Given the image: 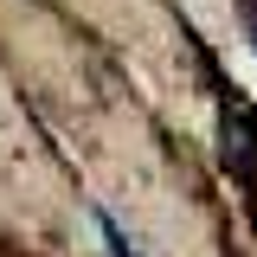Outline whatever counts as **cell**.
<instances>
[{"label": "cell", "mask_w": 257, "mask_h": 257, "mask_svg": "<svg viewBox=\"0 0 257 257\" xmlns=\"http://www.w3.org/2000/svg\"><path fill=\"white\" fill-rule=\"evenodd\" d=\"M219 155H225V174L244 193H257V109L244 96H231L219 116Z\"/></svg>", "instance_id": "6da1fadb"}, {"label": "cell", "mask_w": 257, "mask_h": 257, "mask_svg": "<svg viewBox=\"0 0 257 257\" xmlns=\"http://www.w3.org/2000/svg\"><path fill=\"white\" fill-rule=\"evenodd\" d=\"M96 225H103V244H109V257H142V251H135V244H128V231H122V225H116V219H109V212H103V219H96Z\"/></svg>", "instance_id": "7a4b0ae2"}, {"label": "cell", "mask_w": 257, "mask_h": 257, "mask_svg": "<svg viewBox=\"0 0 257 257\" xmlns=\"http://www.w3.org/2000/svg\"><path fill=\"white\" fill-rule=\"evenodd\" d=\"M251 39H257V13H251Z\"/></svg>", "instance_id": "3957f363"}]
</instances>
